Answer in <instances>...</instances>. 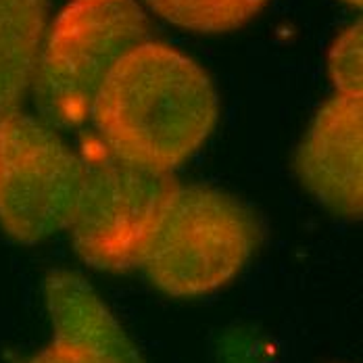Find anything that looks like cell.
<instances>
[{"mask_svg":"<svg viewBox=\"0 0 363 363\" xmlns=\"http://www.w3.org/2000/svg\"><path fill=\"white\" fill-rule=\"evenodd\" d=\"M218 111L216 88L192 59L143 42L111 69L90 117L117 155L172 174L209 138Z\"/></svg>","mask_w":363,"mask_h":363,"instance_id":"1","label":"cell"},{"mask_svg":"<svg viewBox=\"0 0 363 363\" xmlns=\"http://www.w3.org/2000/svg\"><path fill=\"white\" fill-rule=\"evenodd\" d=\"M259 223L234 196L201 184L176 186L148 238L143 269L169 296H201L228 284L251 259Z\"/></svg>","mask_w":363,"mask_h":363,"instance_id":"2","label":"cell"},{"mask_svg":"<svg viewBox=\"0 0 363 363\" xmlns=\"http://www.w3.org/2000/svg\"><path fill=\"white\" fill-rule=\"evenodd\" d=\"M67 225L77 255L105 272L140 265L155 223L178 182L167 172L117 155L96 136L84 140Z\"/></svg>","mask_w":363,"mask_h":363,"instance_id":"3","label":"cell"},{"mask_svg":"<svg viewBox=\"0 0 363 363\" xmlns=\"http://www.w3.org/2000/svg\"><path fill=\"white\" fill-rule=\"evenodd\" d=\"M148 19L136 0H73L44 36L34 94L50 125H79L117 61L146 42Z\"/></svg>","mask_w":363,"mask_h":363,"instance_id":"4","label":"cell"},{"mask_svg":"<svg viewBox=\"0 0 363 363\" xmlns=\"http://www.w3.org/2000/svg\"><path fill=\"white\" fill-rule=\"evenodd\" d=\"M79 169V155L44 119L17 111L0 121L2 232L38 245L67 230Z\"/></svg>","mask_w":363,"mask_h":363,"instance_id":"5","label":"cell"},{"mask_svg":"<svg viewBox=\"0 0 363 363\" xmlns=\"http://www.w3.org/2000/svg\"><path fill=\"white\" fill-rule=\"evenodd\" d=\"M362 99L336 94L315 115L296 152V172L307 190L342 218L362 216Z\"/></svg>","mask_w":363,"mask_h":363,"instance_id":"6","label":"cell"},{"mask_svg":"<svg viewBox=\"0 0 363 363\" xmlns=\"http://www.w3.org/2000/svg\"><path fill=\"white\" fill-rule=\"evenodd\" d=\"M46 309L57 340L88 363H145L123 328L82 276L52 272L44 282Z\"/></svg>","mask_w":363,"mask_h":363,"instance_id":"7","label":"cell"},{"mask_svg":"<svg viewBox=\"0 0 363 363\" xmlns=\"http://www.w3.org/2000/svg\"><path fill=\"white\" fill-rule=\"evenodd\" d=\"M48 0H0V121L17 113L34 82Z\"/></svg>","mask_w":363,"mask_h":363,"instance_id":"8","label":"cell"},{"mask_svg":"<svg viewBox=\"0 0 363 363\" xmlns=\"http://www.w3.org/2000/svg\"><path fill=\"white\" fill-rule=\"evenodd\" d=\"M169 23L201 32L219 34L245 26L267 4V0H145Z\"/></svg>","mask_w":363,"mask_h":363,"instance_id":"9","label":"cell"},{"mask_svg":"<svg viewBox=\"0 0 363 363\" xmlns=\"http://www.w3.org/2000/svg\"><path fill=\"white\" fill-rule=\"evenodd\" d=\"M330 77L336 94L362 99V23L351 26L330 50Z\"/></svg>","mask_w":363,"mask_h":363,"instance_id":"10","label":"cell"},{"mask_svg":"<svg viewBox=\"0 0 363 363\" xmlns=\"http://www.w3.org/2000/svg\"><path fill=\"white\" fill-rule=\"evenodd\" d=\"M26 363H88L73 347H69L63 340L52 338V342L48 347H44L40 353H36L32 359Z\"/></svg>","mask_w":363,"mask_h":363,"instance_id":"11","label":"cell"},{"mask_svg":"<svg viewBox=\"0 0 363 363\" xmlns=\"http://www.w3.org/2000/svg\"><path fill=\"white\" fill-rule=\"evenodd\" d=\"M342 2H347V4H351V6H362V0H342Z\"/></svg>","mask_w":363,"mask_h":363,"instance_id":"12","label":"cell"}]
</instances>
